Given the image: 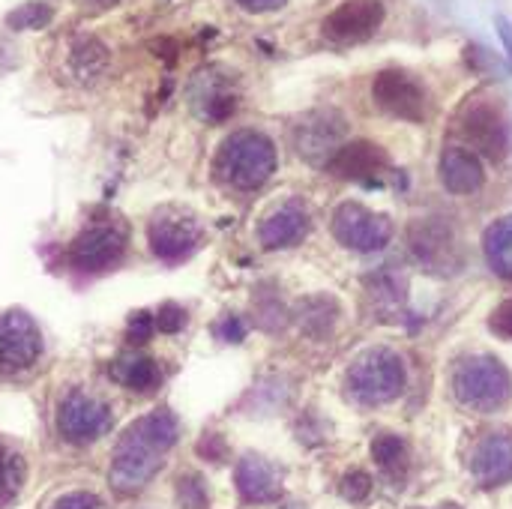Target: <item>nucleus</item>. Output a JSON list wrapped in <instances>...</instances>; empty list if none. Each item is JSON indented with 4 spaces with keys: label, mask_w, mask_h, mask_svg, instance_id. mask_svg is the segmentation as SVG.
<instances>
[{
    "label": "nucleus",
    "mask_w": 512,
    "mask_h": 509,
    "mask_svg": "<svg viewBox=\"0 0 512 509\" xmlns=\"http://www.w3.org/2000/svg\"><path fill=\"white\" fill-rule=\"evenodd\" d=\"M216 333H219L222 339H228V342H240V339L246 336V324H243L237 315H228V318H222V321L216 324Z\"/></svg>",
    "instance_id": "nucleus-33"
},
{
    "label": "nucleus",
    "mask_w": 512,
    "mask_h": 509,
    "mask_svg": "<svg viewBox=\"0 0 512 509\" xmlns=\"http://www.w3.org/2000/svg\"><path fill=\"white\" fill-rule=\"evenodd\" d=\"M57 429L66 441L72 444H87L102 438L111 429V411L105 402L87 396V393H72L63 399L57 411Z\"/></svg>",
    "instance_id": "nucleus-10"
},
{
    "label": "nucleus",
    "mask_w": 512,
    "mask_h": 509,
    "mask_svg": "<svg viewBox=\"0 0 512 509\" xmlns=\"http://www.w3.org/2000/svg\"><path fill=\"white\" fill-rule=\"evenodd\" d=\"M372 96H375V102L387 114L402 117V120H414L417 123L429 111V99H426L423 81H417L405 69H384V72H378L375 84H372Z\"/></svg>",
    "instance_id": "nucleus-7"
},
{
    "label": "nucleus",
    "mask_w": 512,
    "mask_h": 509,
    "mask_svg": "<svg viewBox=\"0 0 512 509\" xmlns=\"http://www.w3.org/2000/svg\"><path fill=\"white\" fill-rule=\"evenodd\" d=\"M489 327L501 336V339H510L512 342V300L507 303H501L495 312H492V321H489Z\"/></svg>",
    "instance_id": "nucleus-32"
},
{
    "label": "nucleus",
    "mask_w": 512,
    "mask_h": 509,
    "mask_svg": "<svg viewBox=\"0 0 512 509\" xmlns=\"http://www.w3.org/2000/svg\"><path fill=\"white\" fill-rule=\"evenodd\" d=\"M276 171V147L267 135L243 129L222 141L216 153V174L234 189H258Z\"/></svg>",
    "instance_id": "nucleus-2"
},
{
    "label": "nucleus",
    "mask_w": 512,
    "mask_h": 509,
    "mask_svg": "<svg viewBox=\"0 0 512 509\" xmlns=\"http://www.w3.org/2000/svg\"><path fill=\"white\" fill-rule=\"evenodd\" d=\"M459 129H462L465 141L471 144L468 150L483 153L486 159H504V153L510 147V135H507L504 114L495 105H489V102L468 105L459 117Z\"/></svg>",
    "instance_id": "nucleus-11"
},
{
    "label": "nucleus",
    "mask_w": 512,
    "mask_h": 509,
    "mask_svg": "<svg viewBox=\"0 0 512 509\" xmlns=\"http://www.w3.org/2000/svg\"><path fill=\"white\" fill-rule=\"evenodd\" d=\"M309 231V213L300 201H288L282 204L279 210H273L261 228H258V237L267 249H285V246H294L306 237Z\"/></svg>",
    "instance_id": "nucleus-19"
},
{
    "label": "nucleus",
    "mask_w": 512,
    "mask_h": 509,
    "mask_svg": "<svg viewBox=\"0 0 512 509\" xmlns=\"http://www.w3.org/2000/svg\"><path fill=\"white\" fill-rule=\"evenodd\" d=\"M21 480H24V465H21V459H18L15 453H9L6 447H0V507H3L6 501L15 498Z\"/></svg>",
    "instance_id": "nucleus-27"
},
{
    "label": "nucleus",
    "mask_w": 512,
    "mask_h": 509,
    "mask_svg": "<svg viewBox=\"0 0 512 509\" xmlns=\"http://www.w3.org/2000/svg\"><path fill=\"white\" fill-rule=\"evenodd\" d=\"M471 474L480 486H504L512 480V435L489 432L471 450Z\"/></svg>",
    "instance_id": "nucleus-15"
},
{
    "label": "nucleus",
    "mask_w": 512,
    "mask_h": 509,
    "mask_svg": "<svg viewBox=\"0 0 512 509\" xmlns=\"http://www.w3.org/2000/svg\"><path fill=\"white\" fill-rule=\"evenodd\" d=\"M54 18V6L45 3V0H27L21 6H15L9 15H6V27L24 33V30H42L48 27Z\"/></svg>",
    "instance_id": "nucleus-26"
},
{
    "label": "nucleus",
    "mask_w": 512,
    "mask_h": 509,
    "mask_svg": "<svg viewBox=\"0 0 512 509\" xmlns=\"http://www.w3.org/2000/svg\"><path fill=\"white\" fill-rule=\"evenodd\" d=\"M189 105L195 108L198 117L210 123H222L234 114L237 93L219 72H201L189 87Z\"/></svg>",
    "instance_id": "nucleus-16"
},
{
    "label": "nucleus",
    "mask_w": 512,
    "mask_h": 509,
    "mask_svg": "<svg viewBox=\"0 0 512 509\" xmlns=\"http://www.w3.org/2000/svg\"><path fill=\"white\" fill-rule=\"evenodd\" d=\"M498 30H501V39H504V48H507V54H510L512 60V27L507 18H498Z\"/></svg>",
    "instance_id": "nucleus-36"
},
{
    "label": "nucleus",
    "mask_w": 512,
    "mask_h": 509,
    "mask_svg": "<svg viewBox=\"0 0 512 509\" xmlns=\"http://www.w3.org/2000/svg\"><path fill=\"white\" fill-rule=\"evenodd\" d=\"M405 387V366L393 351H369L348 369V393L360 405L393 402Z\"/></svg>",
    "instance_id": "nucleus-4"
},
{
    "label": "nucleus",
    "mask_w": 512,
    "mask_h": 509,
    "mask_svg": "<svg viewBox=\"0 0 512 509\" xmlns=\"http://www.w3.org/2000/svg\"><path fill=\"white\" fill-rule=\"evenodd\" d=\"M198 240H201V225L186 210L168 207V210H159L150 222V246L165 261L186 258L198 246Z\"/></svg>",
    "instance_id": "nucleus-12"
},
{
    "label": "nucleus",
    "mask_w": 512,
    "mask_h": 509,
    "mask_svg": "<svg viewBox=\"0 0 512 509\" xmlns=\"http://www.w3.org/2000/svg\"><path fill=\"white\" fill-rule=\"evenodd\" d=\"M333 234L342 246L357 252H378L393 237V222L381 213L366 210L363 204H342L333 213Z\"/></svg>",
    "instance_id": "nucleus-6"
},
{
    "label": "nucleus",
    "mask_w": 512,
    "mask_h": 509,
    "mask_svg": "<svg viewBox=\"0 0 512 509\" xmlns=\"http://www.w3.org/2000/svg\"><path fill=\"white\" fill-rule=\"evenodd\" d=\"M450 509H453V507H450Z\"/></svg>",
    "instance_id": "nucleus-38"
},
{
    "label": "nucleus",
    "mask_w": 512,
    "mask_h": 509,
    "mask_svg": "<svg viewBox=\"0 0 512 509\" xmlns=\"http://www.w3.org/2000/svg\"><path fill=\"white\" fill-rule=\"evenodd\" d=\"M39 354H42V339L36 324L21 312L0 315V375H15L21 369H30Z\"/></svg>",
    "instance_id": "nucleus-13"
},
{
    "label": "nucleus",
    "mask_w": 512,
    "mask_h": 509,
    "mask_svg": "<svg viewBox=\"0 0 512 509\" xmlns=\"http://www.w3.org/2000/svg\"><path fill=\"white\" fill-rule=\"evenodd\" d=\"M327 168L342 180H372L387 168V153L372 141H348L333 153Z\"/></svg>",
    "instance_id": "nucleus-17"
},
{
    "label": "nucleus",
    "mask_w": 512,
    "mask_h": 509,
    "mask_svg": "<svg viewBox=\"0 0 512 509\" xmlns=\"http://www.w3.org/2000/svg\"><path fill=\"white\" fill-rule=\"evenodd\" d=\"M177 501L183 509H204L207 507V489L198 474H186L177 483Z\"/></svg>",
    "instance_id": "nucleus-28"
},
{
    "label": "nucleus",
    "mask_w": 512,
    "mask_h": 509,
    "mask_svg": "<svg viewBox=\"0 0 512 509\" xmlns=\"http://www.w3.org/2000/svg\"><path fill=\"white\" fill-rule=\"evenodd\" d=\"M483 249H486V261L492 273H498L501 279H512V216L498 219L486 231Z\"/></svg>",
    "instance_id": "nucleus-23"
},
{
    "label": "nucleus",
    "mask_w": 512,
    "mask_h": 509,
    "mask_svg": "<svg viewBox=\"0 0 512 509\" xmlns=\"http://www.w3.org/2000/svg\"><path fill=\"white\" fill-rule=\"evenodd\" d=\"M408 243L414 258L429 273H456L462 267V249L456 240V231L444 219H417L408 228Z\"/></svg>",
    "instance_id": "nucleus-5"
},
{
    "label": "nucleus",
    "mask_w": 512,
    "mask_h": 509,
    "mask_svg": "<svg viewBox=\"0 0 512 509\" xmlns=\"http://www.w3.org/2000/svg\"><path fill=\"white\" fill-rule=\"evenodd\" d=\"M339 492L348 504H366L369 495H372V477L366 471H351L342 477L339 483Z\"/></svg>",
    "instance_id": "nucleus-29"
},
{
    "label": "nucleus",
    "mask_w": 512,
    "mask_h": 509,
    "mask_svg": "<svg viewBox=\"0 0 512 509\" xmlns=\"http://www.w3.org/2000/svg\"><path fill=\"white\" fill-rule=\"evenodd\" d=\"M99 498L96 495H87V492H75V495H66V498H60L54 509H99Z\"/></svg>",
    "instance_id": "nucleus-34"
},
{
    "label": "nucleus",
    "mask_w": 512,
    "mask_h": 509,
    "mask_svg": "<svg viewBox=\"0 0 512 509\" xmlns=\"http://www.w3.org/2000/svg\"><path fill=\"white\" fill-rule=\"evenodd\" d=\"M237 492L243 495V501L249 504H270L282 495V483L279 474L270 462L258 459V456H246L237 465Z\"/></svg>",
    "instance_id": "nucleus-20"
},
{
    "label": "nucleus",
    "mask_w": 512,
    "mask_h": 509,
    "mask_svg": "<svg viewBox=\"0 0 512 509\" xmlns=\"http://www.w3.org/2000/svg\"><path fill=\"white\" fill-rule=\"evenodd\" d=\"M384 24L381 0H345L324 21V36L330 42H363Z\"/></svg>",
    "instance_id": "nucleus-14"
},
{
    "label": "nucleus",
    "mask_w": 512,
    "mask_h": 509,
    "mask_svg": "<svg viewBox=\"0 0 512 509\" xmlns=\"http://www.w3.org/2000/svg\"><path fill=\"white\" fill-rule=\"evenodd\" d=\"M108 60H111V54H108L105 42L96 36H81L69 48V72L81 84H93L96 78H102V72L108 69Z\"/></svg>",
    "instance_id": "nucleus-21"
},
{
    "label": "nucleus",
    "mask_w": 512,
    "mask_h": 509,
    "mask_svg": "<svg viewBox=\"0 0 512 509\" xmlns=\"http://www.w3.org/2000/svg\"><path fill=\"white\" fill-rule=\"evenodd\" d=\"M111 378L120 381L123 387L135 390V393H150L159 387L162 381V369L153 357H144V354H126L120 360H114L111 366Z\"/></svg>",
    "instance_id": "nucleus-22"
},
{
    "label": "nucleus",
    "mask_w": 512,
    "mask_h": 509,
    "mask_svg": "<svg viewBox=\"0 0 512 509\" xmlns=\"http://www.w3.org/2000/svg\"><path fill=\"white\" fill-rule=\"evenodd\" d=\"M177 441V420L171 411H153L141 417L117 444L111 465V486L117 492H138L162 468V456Z\"/></svg>",
    "instance_id": "nucleus-1"
},
{
    "label": "nucleus",
    "mask_w": 512,
    "mask_h": 509,
    "mask_svg": "<svg viewBox=\"0 0 512 509\" xmlns=\"http://www.w3.org/2000/svg\"><path fill=\"white\" fill-rule=\"evenodd\" d=\"M372 459L390 474H405V468H408V444L399 435L384 432V435H378L372 441Z\"/></svg>",
    "instance_id": "nucleus-25"
},
{
    "label": "nucleus",
    "mask_w": 512,
    "mask_h": 509,
    "mask_svg": "<svg viewBox=\"0 0 512 509\" xmlns=\"http://www.w3.org/2000/svg\"><path fill=\"white\" fill-rule=\"evenodd\" d=\"M126 249V231L117 222H93L90 228H84L72 249L69 258L78 270L84 273H96V270H108L123 258Z\"/></svg>",
    "instance_id": "nucleus-8"
},
{
    "label": "nucleus",
    "mask_w": 512,
    "mask_h": 509,
    "mask_svg": "<svg viewBox=\"0 0 512 509\" xmlns=\"http://www.w3.org/2000/svg\"><path fill=\"white\" fill-rule=\"evenodd\" d=\"M153 333V315L150 312H135L129 318V327H126V339L129 342H147Z\"/></svg>",
    "instance_id": "nucleus-30"
},
{
    "label": "nucleus",
    "mask_w": 512,
    "mask_h": 509,
    "mask_svg": "<svg viewBox=\"0 0 512 509\" xmlns=\"http://www.w3.org/2000/svg\"><path fill=\"white\" fill-rule=\"evenodd\" d=\"M453 393L459 405L492 414L512 399V378L507 366L495 357H468L453 372Z\"/></svg>",
    "instance_id": "nucleus-3"
},
{
    "label": "nucleus",
    "mask_w": 512,
    "mask_h": 509,
    "mask_svg": "<svg viewBox=\"0 0 512 509\" xmlns=\"http://www.w3.org/2000/svg\"><path fill=\"white\" fill-rule=\"evenodd\" d=\"M159 330H165V333H177V330H183L186 327V312L180 309V306H174V303H168V306H162V312H159Z\"/></svg>",
    "instance_id": "nucleus-31"
},
{
    "label": "nucleus",
    "mask_w": 512,
    "mask_h": 509,
    "mask_svg": "<svg viewBox=\"0 0 512 509\" xmlns=\"http://www.w3.org/2000/svg\"><path fill=\"white\" fill-rule=\"evenodd\" d=\"M114 3H120V0H96V6H105V9L114 6Z\"/></svg>",
    "instance_id": "nucleus-37"
},
{
    "label": "nucleus",
    "mask_w": 512,
    "mask_h": 509,
    "mask_svg": "<svg viewBox=\"0 0 512 509\" xmlns=\"http://www.w3.org/2000/svg\"><path fill=\"white\" fill-rule=\"evenodd\" d=\"M438 174L441 183L453 192V195H474L477 189H483L486 183V171L483 162L474 150L468 147H447L441 153L438 162Z\"/></svg>",
    "instance_id": "nucleus-18"
},
{
    "label": "nucleus",
    "mask_w": 512,
    "mask_h": 509,
    "mask_svg": "<svg viewBox=\"0 0 512 509\" xmlns=\"http://www.w3.org/2000/svg\"><path fill=\"white\" fill-rule=\"evenodd\" d=\"M336 315H339V306L330 297H309L297 309V318L309 336H327L336 324Z\"/></svg>",
    "instance_id": "nucleus-24"
},
{
    "label": "nucleus",
    "mask_w": 512,
    "mask_h": 509,
    "mask_svg": "<svg viewBox=\"0 0 512 509\" xmlns=\"http://www.w3.org/2000/svg\"><path fill=\"white\" fill-rule=\"evenodd\" d=\"M237 3L249 12H270V9L285 6V0H237Z\"/></svg>",
    "instance_id": "nucleus-35"
},
{
    "label": "nucleus",
    "mask_w": 512,
    "mask_h": 509,
    "mask_svg": "<svg viewBox=\"0 0 512 509\" xmlns=\"http://www.w3.org/2000/svg\"><path fill=\"white\" fill-rule=\"evenodd\" d=\"M348 126L339 111H312L294 129V147L306 162H330L333 153L342 147Z\"/></svg>",
    "instance_id": "nucleus-9"
}]
</instances>
